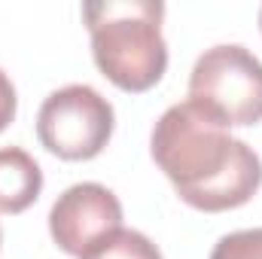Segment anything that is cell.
Listing matches in <instances>:
<instances>
[{
    "mask_svg": "<svg viewBox=\"0 0 262 259\" xmlns=\"http://www.w3.org/2000/svg\"><path fill=\"white\" fill-rule=\"evenodd\" d=\"M149 153L174 192L204 213L235 210L262 186V159L256 149L192 101L168 107L149 134Z\"/></svg>",
    "mask_w": 262,
    "mask_h": 259,
    "instance_id": "6da1fadb",
    "label": "cell"
},
{
    "mask_svg": "<svg viewBox=\"0 0 262 259\" xmlns=\"http://www.w3.org/2000/svg\"><path fill=\"white\" fill-rule=\"evenodd\" d=\"M98 70L122 92L140 95L159 85L168 70L162 37V0H92L82 3Z\"/></svg>",
    "mask_w": 262,
    "mask_h": 259,
    "instance_id": "7a4b0ae2",
    "label": "cell"
},
{
    "mask_svg": "<svg viewBox=\"0 0 262 259\" xmlns=\"http://www.w3.org/2000/svg\"><path fill=\"white\" fill-rule=\"evenodd\" d=\"M223 128L262 122V61L241 43H220L198 55L189 98Z\"/></svg>",
    "mask_w": 262,
    "mask_h": 259,
    "instance_id": "3957f363",
    "label": "cell"
},
{
    "mask_svg": "<svg viewBox=\"0 0 262 259\" xmlns=\"http://www.w3.org/2000/svg\"><path fill=\"white\" fill-rule=\"evenodd\" d=\"M113 104L98 89L82 82L55 89L37 113L40 143L64 162H89L101 156L113 137Z\"/></svg>",
    "mask_w": 262,
    "mask_h": 259,
    "instance_id": "277c9868",
    "label": "cell"
},
{
    "mask_svg": "<svg viewBox=\"0 0 262 259\" xmlns=\"http://www.w3.org/2000/svg\"><path fill=\"white\" fill-rule=\"evenodd\" d=\"M122 229V204L101 183H73L49 210V235L67 256L89 253L101 238Z\"/></svg>",
    "mask_w": 262,
    "mask_h": 259,
    "instance_id": "5b68a950",
    "label": "cell"
},
{
    "mask_svg": "<svg viewBox=\"0 0 262 259\" xmlns=\"http://www.w3.org/2000/svg\"><path fill=\"white\" fill-rule=\"evenodd\" d=\"M43 192V171L21 146H0V213H21Z\"/></svg>",
    "mask_w": 262,
    "mask_h": 259,
    "instance_id": "8992f818",
    "label": "cell"
},
{
    "mask_svg": "<svg viewBox=\"0 0 262 259\" xmlns=\"http://www.w3.org/2000/svg\"><path fill=\"white\" fill-rule=\"evenodd\" d=\"M79 259H162V250L137 229H116Z\"/></svg>",
    "mask_w": 262,
    "mask_h": 259,
    "instance_id": "52a82bcc",
    "label": "cell"
},
{
    "mask_svg": "<svg viewBox=\"0 0 262 259\" xmlns=\"http://www.w3.org/2000/svg\"><path fill=\"white\" fill-rule=\"evenodd\" d=\"M210 259H262V226L223 235L213 244Z\"/></svg>",
    "mask_w": 262,
    "mask_h": 259,
    "instance_id": "ba28073f",
    "label": "cell"
},
{
    "mask_svg": "<svg viewBox=\"0 0 262 259\" xmlns=\"http://www.w3.org/2000/svg\"><path fill=\"white\" fill-rule=\"evenodd\" d=\"M15 110H18L15 85H12V79L0 70V131L9 128V122L15 119Z\"/></svg>",
    "mask_w": 262,
    "mask_h": 259,
    "instance_id": "9c48e42d",
    "label": "cell"
},
{
    "mask_svg": "<svg viewBox=\"0 0 262 259\" xmlns=\"http://www.w3.org/2000/svg\"><path fill=\"white\" fill-rule=\"evenodd\" d=\"M259 31H262V6H259Z\"/></svg>",
    "mask_w": 262,
    "mask_h": 259,
    "instance_id": "30bf717a",
    "label": "cell"
},
{
    "mask_svg": "<svg viewBox=\"0 0 262 259\" xmlns=\"http://www.w3.org/2000/svg\"><path fill=\"white\" fill-rule=\"evenodd\" d=\"M0 244H3V232H0Z\"/></svg>",
    "mask_w": 262,
    "mask_h": 259,
    "instance_id": "8fae6325",
    "label": "cell"
}]
</instances>
